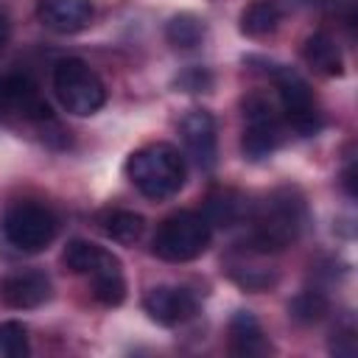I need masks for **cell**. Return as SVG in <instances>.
Segmentation results:
<instances>
[{
    "label": "cell",
    "instance_id": "obj_1",
    "mask_svg": "<svg viewBox=\"0 0 358 358\" xmlns=\"http://www.w3.org/2000/svg\"><path fill=\"white\" fill-rule=\"evenodd\" d=\"M129 182L151 201L176 196L185 185V157L171 143H151L137 148L126 162Z\"/></svg>",
    "mask_w": 358,
    "mask_h": 358
},
{
    "label": "cell",
    "instance_id": "obj_2",
    "mask_svg": "<svg viewBox=\"0 0 358 358\" xmlns=\"http://www.w3.org/2000/svg\"><path fill=\"white\" fill-rule=\"evenodd\" d=\"M305 227V201L294 190H274L252 218L249 243L257 252H280L291 246Z\"/></svg>",
    "mask_w": 358,
    "mask_h": 358
},
{
    "label": "cell",
    "instance_id": "obj_3",
    "mask_svg": "<svg viewBox=\"0 0 358 358\" xmlns=\"http://www.w3.org/2000/svg\"><path fill=\"white\" fill-rule=\"evenodd\" d=\"M263 73L271 78L277 95H280V106H282V120L288 129H294L302 137H310L322 129V112L313 101V92L308 87V81L294 73L285 64L277 62H263Z\"/></svg>",
    "mask_w": 358,
    "mask_h": 358
},
{
    "label": "cell",
    "instance_id": "obj_4",
    "mask_svg": "<svg viewBox=\"0 0 358 358\" xmlns=\"http://www.w3.org/2000/svg\"><path fill=\"white\" fill-rule=\"evenodd\" d=\"M207 246H210V224L204 215L190 210H179L168 215L157 227V235L151 241V252L168 263L196 260Z\"/></svg>",
    "mask_w": 358,
    "mask_h": 358
},
{
    "label": "cell",
    "instance_id": "obj_5",
    "mask_svg": "<svg viewBox=\"0 0 358 358\" xmlns=\"http://www.w3.org/2000/svg\"><path fill=\"white\" fill-rule=\"evenodd\" d=\"M53 92L59 103L78 117L95 115L106 103V87L101 76L81 59H62L53 70Z\"/></svg>",
    "mask_w": 358,
    "mask_h": 358
},
{
    "label": "cell",
    "instance_id": "obj_6",
    "mask_svg": "<svg viewBox=\"0 0 358 358\" xmlns=\"http://www.w3.org/2000/svg\"><path fill=\"white\" fill-rule=\"evenodd\" d=\"M243 137H241V148L246 154V159L257 162L271 157L282 140H285V120L280 112H274V106L263 98V95H252L243 103Z\"/></svg>",
    "mask_w": 358,
    "mask_h": 358
},
{
    "label": "cell",
    "instance_id": "obj_7",
    "mask_svg": "<svg viewBox=\"0 0 358 358\" xmlns=\"http://www.w3.org/2000/svg\"><path fill=\"white\" fill-rule=\"evenodd\" d=\"M3 232L20 252H42L56 238V215L45 204L20 201L6 213Z\"/></svg>",
    "mask_w": 358,
    "mask_h": 358
},
{
    "label": "cell",
    "instance_id": "obj_8",
    "mask_svg": "<svg viewBox=\"0 0 358 358\" xmlns=\"http://www.w3.org/2000/svg\"><path fill=\"white\" fill-rule=\"evenodd\" d=\"M0 95H3V115H20L25 120H50V106L31 76L25 73L0 76Z\"/></svg>",
    "mask_w": 358,
    "mask_h": 358
},
{
    "label": "cell",
    "instance_id": "obj_9",
    "mask_svg": "<svg viewBox=\"0 0 358 358\" xmlns=\"http://www.w3.org/2000/svg\"><path fill=\"white\" fill-rule=\"evenodd\" d=\"M182 143L187 148V157L201 168L210 171L218 159V129L215 117L207 109H193L182 120Z\"/></svg>",
    "mask_w": 358,
    "mask_h": 358
},
{
    "label": "cell",
    "instance_id": "obj_10",
    "mask_svg": "<svg viewBox=\"0 0 358 358\" xmlns=\"http://www.w3.org/2000/svg\"><path fill=\"white\" fill-rule=\"evenodd\" d=\"M143 308H145V313L154 322H159L165 327H173V324L187 322L196 313L199 302H196V296L187 288H179V285H157V288H151L145 294Z\"/></svg>",
    "mask_w": 358,
    "mask_h": 358
},
{
    "label": "cell",
    "instance_id": "obj_11",
    "mask_svg": "<svg viewBox=\"0 0 358 358\" xmlns=\"http://www.w3.org/2000/svg\"><path fill=\"white\" fill-rule=\"evenodd\" d=\"M0 296L8 308H17V310L39 308L50 299V280L45 271H36V268L14 271L0 282Z\"/></svg>",
    "mask_w": 358,
    "mask_h": 358
},
{
    "label": "cell",
    "instance_id": "obj_12",
    "mask_svg": "<svg viewBox=\"0 0 358 358\" xmlns=\"http://www.w3.org/2000/svg\"><path fill=\"white\" fill-rule=\"evenodd\" d=\"M36 17L53 34H78L92 22V0H39Z\"/></svg>",
    "mask_w": 358,
    "mask_h": 358
},
{
    "label": "cell",
    "instance_id": "obj_13",
    "mask_svg": "<svg viewBox=\"0 0 358 358\" xmlns=\"http://www.w3.org/2000/svg\"><path fill=\"white\" fill-rule=\"evenodd\" d=\"M64 263H67V268H73L76 274H84V277H92V274L112 268V266H120V260L109 249H103L92 241H84V238H76L67 243Z\"/></svg>",
    "mask_w": 358,
    "mask_h": 358
},
{
    "label": "cell",
    "instance_id": "obj_14",
    "mask_svg": "<svg viewBox=\"0 0 358 358\" xmlns=\"http://www.w3.org/2000/svg\"><path fill=\"white\" fill-rule=\"evenodd\" d=\"M229 350L235 355H263L268 352V341L266 333L260 327V322L249 313V310H238L229 319Z\"/></svg>",
    "mask_w": 358,
    "mask_h": 358
},
{
    "label": "cell",
    "instance_id": "obj_15",
    "mask_svg": "<svg viewBox=\"0 0 358 358\" xmlns=\"http://www.w3.org/2000/svg\"><path fill=\"white\" fill-rule=\"evenodd\" d=\"M302 56L305 62L322 73V76H341L344 73V62H341V53L336 48V42L327 36V34H310L302 45Z\"/></svg>",
    "mask_w": 358,
    "mask_h": 358
},
{
    "label": "cell",
    "instance_id": "obj_16",
    "mask_svg": "<svg viewBox=\"0 0 358 358\" xmlns=\"http://www.w3.org/2000/svg\"><path fill=\"white\" fill-rule=\"evenodd\" d=\"M280 22H282V6L277 0H255L241 14V31L246 36L274 34Z\"/></svg>",
    "mask_w": 358,
    "mask_h": 358
},
{
    "label": "cell",
    "instance_id": "obj_17",
    "mask_svg": "<svg viewBox=\"0 0 358 358\" xmlns=\"http://www.w3.org/2000/svg\"><path fill=\"white\" fill-rule=\"evenodd\" d=\"M246 213V204L243 199L235 193V190H221L218 196H210L207 199V224H215V227H229L235 221H241Z\"/></svg>",
    "mask_w": 358,
    "mask_h": 358
},
{
    "label": "cell",
    "instance_id": "obj_18",
    "mask_svg": "<svg viewBox=\"0 0 358 358\" xmlns=\"http://www.w3.org/2000/svg\"><path fill=\"white\" fill-rule=\"evenodd\" d=\"M103 229L117 243H137L143 238V232H145V218L131 213V210H115V213L106 215Z\"/></svg>",
    "mask_w": 358,
    "mask_h": 358
},
{
    "label": "cell",
    "instance_id": "obj_19",
    "mask_svg": "<svg viewBox=\"0 0 358 358\" xmlns=\"http://www.w3.org/2000/svg\"><path fill=\"white\" fill-rule=\"evenodd\" d=\"M90 285H92V296L101 305H120L126 299V280H123L120 266H112V268L92 274Z\"/></svg>",
    "mask_w": 358,
    "mask_h": 358
},
{
    "label": "cell",
    "instance_id": "obj_20",
    "mask_svg": "<svg viewBox=\"0 0 358 358\" xmlns=\"http://www.w3.org/2000/svg\"><path fill=\"white\" fill-rule=\"evenodd\" d=\"M165 36L173 48H196L204 36V22L196 17V14H176L168 28H165Z\"/></svg>",
    "mask_w": 358,
    "mask_h": 358
},
{
    "label": "cell",
    "instance_id": "obj_21",
    "mask_svg": "<svg viewBox=\"0 0 358 358\" xmlns=\"http://www.w3.org/2000/svg\"><path fill=\"white\" fill-rule=\"evenodd\" d=\"M288 310H291V316H294L296 322L313 324V322H319V319L327 313V299H324L319 291H302V294H296V296L291 299Z\"/></svg>",
    "mask_w": 358,
    "mask_h": 358
},
{
    "label": "cell",
    "instance_id": "obj_22",
    "mask_svg": "<svg viewBox=\"0 0 358 358\" xmlns=\"http://www.w3.org/2000/svg\"><path fill=\"white\" fill-rule=\"evenodd\" d=\"M31 352L28 347V330L22 322H3L0 324V358H25Z\"/></svg>",
    "mask_w": 358,
    "mask_h": 358
},
{
    "label": "cell",
    "instance_id": "obj_23",
    "mask_svg": "<svg viewBox=\"0 0 358 358\" xmlns=\"http://www.w3.org/2000/svg\"><path fill=\"white\" fill-rule=\"evenodd\" d=\"M176 84L185 87L187 92H204V87H210V76L204 70H187Z\"/></svg>",
    "mask_w": 358,
    "mask_h": 358
},
{
    "label": "cell",
    "instance_id": "obj_24",
    "mask_svg": "<svg viewBox=\"0 0 358 358\" xmlns=\"http://www.w3.org/2000/svg\"><path fill=\"white\" fill-rule=\"evenodd\" d=\"M6 42H8V20L0 14V50L6 48Z\"/></svg>",
    "mask_w": 358,
    "mask_h": 358
}]
</instances>
